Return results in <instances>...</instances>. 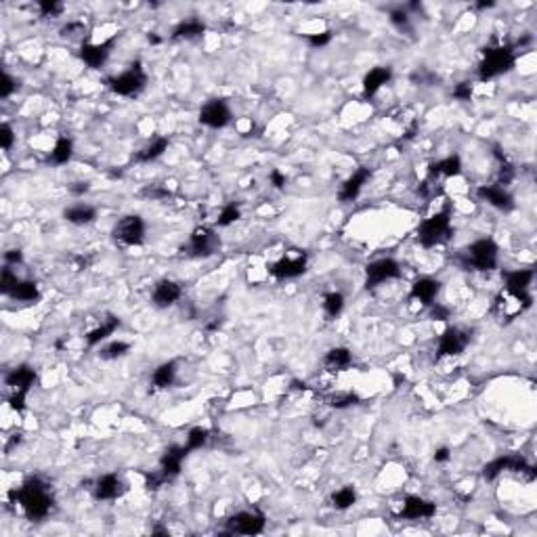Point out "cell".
<instances>
[{
    "instance_id": "1",
    "label": "cell",
    "mask_w": 537,
    "mask_h": 537,
    "mask_svg": "<svg viewBox=\"0 0 537 537\" xmlns=\"http://www.w3.org/2000/svg\"><path fill=\"white\" fill-rule=\"evenodd\" d=\"M11 498L19 502L21 510L25 512V517L29 521H42L50 515L53 510V494L50 487L40 479V477H29L21 483V487H17L15 491H11Z\"/></svg>"
},
{
    "instance_id": "2",
    "label": "cell",
    "mask_w": 537,
    "mask_h": 537,
    "mask_svg": "<svg viewBox=\"0 0 537 537\" xmlns=\"http://www.w3.org/2000/svg\"><path fill=\"white\" fill-rule=\"evenodd\" d=\"M498 260H500V248L491 237H481L473 242L456 256V263L464 271H481V273L494 271L498 267Z\"/></svg>"
},
{
    "instance_id": "3",
    "label": "cell",
    "mask_w": 537,
    "mask_h": 537,
    "mask_svg": "<svg viewBox=\"0 0 537 537\" xmlns=\"http://www.w3.org/2000/svg\"><path fill=\"white\" fill-rule=\"evenodd\" d=\"M454 235V225H452V214H449V208L424 218L416 231V237H418V244L422 248H437V246H443L452 239Z\"/></svg>"
},
{
    "instance_id": "4",
    "label": "cell",
    "mask_w": 537,
    "mask_h": 537,
    "mask_svg": "<svg viewBox=\"0 0 537 537\" xmlns=\"http://www.w3.org/2000/svg\"><path fill=\"white\" fill-rule=\"evenodd\" d=\"M515 61H517L515 46H510V44L489 46L483 50V61L479 63V78L485 82V80L504 76L515 67Z\"/></svg>"
},
{
    "instance_id": "5",
    "label": "cell",
    "mask_w": 537,
    "mask_h": 537,
    "mask_svg": "<svg viewBox=\"0 0 537 537\" xmlns=\"http://www.w3.org/2000/svg\"><path fill=\"white\" fill-rule=\"evenodd\" d=\"M107 86L113 95L120 97H139L147 86V71L143 69L141 61L130 63V67L118 76L107 78Z\"/></svg>"
},
{
    "instance_id": "6",
    "label": "cell",
    "mask_w": 537,
    "mask_h": 537,
    "mask_svg": "<svg viewBox=\"0 0 537 537\" xmlns=\"http://www.w3.org/2000/svg\"><path fill=\"white\" fill-rule=\"evenodd\" d=\"M536 273L531 269H515V271H504L502 279H504V292L506 296H510L515 302H519V307L523 311H527L533 305V296H531V284H533Z\"/></svg>"
},
{
    "instance_id": "7",
    "label": "cell",
    "mask_w": 537,
    "mask_h": 537,
    "mask_svg": "<svg viewBox=\"0 0 537 537\" xmlns=\"http://www.w3.org/2000/svg\"><path fill=\"white\" fill-rule=\"evenodd\" d=\"M221 250V237L208 225H200L191 231L189 242L183 246V254L187 258H210Z\"/></svg>"
},
{
    "instance_id": "8",
    "label": "cell",
    "mask_w": 537,
    "mask_h": 537,
    "mask_svg": "<svg viewBox=\"0 0 537 537\" xmlns=\"http://www.w3.org/2000/svg\"><path fill=\"white\" fill-rule=\"evenodd\" d=\"M145 231H147V225H145L143 216L126 214L113 225L111 235H113L116 244H120L124 248H139L145 244Z\"/></svg>"
},
{
    "instance_id": "9",
    "label": "cell",
    "mask_w": 537,
    "mask_h": 537,
    "mask_svg": "<svg viewBox=\"0 0 537 537\" xmlns=\"http://www.w3.org/2000/svg\"><path fill=\"white\" fill-rule=\"evenodd\" d=\"M504 473H515V475H527V481H533L536 479V470L533 466L527 464V460L519 454H512V456H500L491 462H487L483 466V479L485 481H496L500 475Z\"/></svg>"
},
{
    "instance_id": "10",
    "label": "cell",
    "mask_w": 537,
    "mask_h": 537,
    "mask_svg": "<svg viewBox=\"0 0 537 537\" xmlns=\"http://www.w3.org/2000/svg\"><path fill=\"white\" fill-rule=\"evenodd\" d=\"M307 267H309V254L305 250H292L284 254L279 260H275L269 267V273L275 279H296L307 273Z\"/></svg>"
},
{
    "instance_id": "11",
    "label": "cell",
    "mask_w": 537,
    "mask_h": 537,
    "mask_svg": "<svg viewBox=\"0 0 537 537\" xmlns=\"http://www.w3.org/2000/svg\"><path fill=\"white\" fill-rule=\"evenodd\" d=\"M267 519L258 510H244L227 519V533L229 536H258L265 531Z\"/></svg>"
},
{
    "instance_id": "12",
    "label": "cell",
    "mask_w": 537,
    "mask_h": 537,
    "mask_svg": "<svg viewBox=\"0 0 537 537\" xmlns=\"http://www.w3.org/2000/svg\"><path fill=\"white\" fill-rule=\"evenodd\" d=\"M401 277V265L395 258H378L365 267V288L374 290L382 286L384 281L399 279Z\"/></svg>"
},
{
    "instance_id": "13",
    "label": "cell",
    "mask_w": 537,
    "mask_h": 537,
    "mask_svg": "<svg viewBox=\"0 0 537 537\" xmlns=\"http://www.w3.org/2000/svg\"><path fill=\"white\" fill-rule=\"evenodd\" d=\"M197 120H200V124H204L212 130H218L231 122V109L225 99H210L208 103L202 105Z\"/></svg>"
},
{
    "instance_id": "14",
    "label": "cell",
    "mask_w": 537,
    "mask_h": 537,
    "mask_svg": "<svg viewBox=\"0 0 537 537\" xmlns=\"http://www.w3.org/2000/svg\"><path fill=\"white\" fill-rule=\"evenodd\" d=\"M470 342V332H466L464 328H447L437 344V359L441 357H456L462 355L464 349Z\"/></svg>"
},
{
    "instance_id": "15",
    "label": "cell",
    "mask_w": 537,
    "mask_h": 537,
    "mask_svg": "<svg viewBox=\"0 0 537 537\" xmlns=\"http://www.w3.org/2000/svg\"><path fill=\"white\" fill-rule=\"evenodd\" d=\"M370 179H372V170L365 168V166H359V168L340 185V189H338V202H340V204H351V202H355V200L361 195V191H363V187L368 185Z\"/></svg>"
},
{
    "instance_id": "16",
    "label": "cell",
    "mask_w": 537,
    "mask_h": 537,
    "mask_svg": "<svg viewBox=\"0 0 537 537\" xmlns=\"http://www.w3.org/2000/svg\"><path fill=\"white\" fill-rule=\"evenodd\" d=\"M435 515H437V504H433L431 500L418 498V496H410V498H405V502L401 506L399 519H405V521H426V519H433Z\"/></svg>"
},
{
    "instance_id": "17",
    "label": "cell",
    "mask_w": 537,
    "mask_h": 537,
    "mask_svg": "<svg viewBox=\"0 0 537 537\" xmlns=\"http://www.w3.org/2000/svg\"><path fill=\"white\" fill-rule=\"evenodd\" d=\"M183 296V288L181 284H176L174 279H160L155 286H153V292H151V302L153 307L158 309H168L172 305H176Z\"/></svg>"
},
{
    "instance_id": "18",
    "label": "cell",
    "mask_w": 537,
    "mask_h": 537,
    "mask_svg": "<svg viewBox=\"0 0 537 537\" xmlns=\"http://www.w3.org/2000/svg\"><path fill=\"white\" fill-rule=\"evenodd\" d=\"M477 195H479L483 202H487L489 206H494V208H498V210H502V212L515 210V197H512V193H510L506 187H502V185H483V187L477 189Z\"/></svg>"
},
{
    "instance_id": "19",
    "label": "cell",
    "mask_w": 537,
    "mask_h": 537,
    "mask_svg": "<svg viewBox=\"0 0 537 537\" xmlns=\"http://www.w3.org/2000/svg\"><path fill=\"white\" fill-rule=\"evenodd\" d=\"M111 46H113V38H109V40H105V42H99V44L84 42V44L80 46V59H82L90 69H99V67H103L105 61L109 59Z\"/></svg>"
},
{
    "instance_id": "20",
    "label": "cell",
    "mask_w": 537,
    "mask_h": 537,
    "mask_svg": "<svg viewBox=\"0 0 537 537\" xmlns=\"http://www.w3.org/2000/svg\"><path fill=\"white\" fill-rule=\"evenodd\" d=\"M187 456H189V452L185 449V445H170L164 452V456L160 458V473L168 481L176 479L183 470V462H185Z\"/></svg>"
},
{
    "instance_id": "21",
    "label": "cell",
    "mask_w": 537,
    "mask_h": 537,
    "mask_svg": "<svg viewBox=\"0 0 537 537\" xmlns=\"http://www.w3.org/2000/svg\"><path fill=\"white\" fill-rule=\"evenodd\" d=\"M441 292V281L439 279H433V277H420L414 281L412 290H410V298L412 300H420L424 307H431L437 296Z\"/></svg>"
},
{
    "instance_id": "22",
    "label": "cell",
    "mask_w": 537,
    "mask_h": 537,
    "mask_svg": "<svg viewBox=\"0 0 537 537\" xmlns=\"http://www.w3.org/2000/svg\"><path fill=\"white\" fill-rule=\"evenodd\" d=\"M36 370L27 363H21L17 368H13L6 376H4V384L13 391H23V393H29V389L34 386L36 382Z\"/></svg>"
},
{
    "instance_id": "23",
    "label": "cell",
    "mask_w": 537,
    "mask_h": 537,
    "mask_svg": "<svg viewBox=\"0 0 537 537\" xmlns=\"http://www.w3.org/2000/svg\"><path fill=\"white\" fill-rule=\"evenodd\" d=\"M124 494V483L118 475L109 473V475H103L97 479L95 483V498L99 502H111V500H118L120 496Z\"/></svg>"
},
{
    "instance_id": "24",
    "label": "cell",
    "mask_w": 537,
    "mask_h": 537,
    "mask_svg": "<svg viewBox=\"0 0 537 537\" xmlns=\"http://www.w3.org/2000/svg\"><path fill=\"white\" fill-rule=\"evenodd\" d=\"M63 221L69 225H76V227H86L97 221V208L90 204H84V202L67 206L63 210Z\"/></svg>"
},
{
    "instance_id": "25",
    "label": "cell",
    "mask_w": 537,
    "mask_h": 537,
    "mask_svg": "<svg viewBox=\"0 0 537 537\" xmlns=\"http://www.w3.org/2000/svg\"><path fill=\"white\" fill-rule=\"evenodd\" d=\"M206 34V23L197 17L183 19L174 25L170 40H197Z\"/></svg>"
},
{
    "instance_id": "26",
    "label": "cell",
    "mask_w": 537,
    "mask_h": 537,
    "mask_svg": "<svg viewBox=\"0 0 537 537\" xmlns=\"http://www.w3.org/2000/svg\"><path fill=\"white\" fill-rule=\"evenodd\" d=\"M393 78V67L389 65H378L374 69H370L363 78V95L365 97H374L384 84H389Z\"/></svg>"
},
{
    "instance_id": "27",
    "label": "cell",
    "mask_w": 537,
    "mask_h": 537,
    "mask_svg": "<svg viewBox=\"0 0 537 537\" xmlns=\"http://www.w3.org/2000/svg\"><path fill=\"white\" fill-rule=\"evenodd\" d=\"M118 328H120V317H116L113 313H107L105 319H101V323H99L97 328H92V330L84 336V340H86L88 347H97V344H101L103 340H107Z\"/></svg>"
},
{
    "instance_id": "28",
    "label": "cell",
    "mask_w": 537,
    "mask_h": 537,
    "mask_svg": "<svg viewBox=\"0 0 537 537\" xmlns=\"http://www.w3.org/2000/svg\"><path fill=\"white\" fill-rule=\"evenodd\" d=\"M353 365V353L344 347H334L326 353L323 357V368L332 374L336 372H344Z\"/></svg>"
},
{
    "instance_id": "29",
    "label": "cell",
    "mask_w": 537,
    "mask_h": 537,
    "mask_svg": "<svg viewBox=\"0 0 537 537\" xmlns=\"http://www.w3.org/2000/svg\"><path fill=\"white\" fill-rule=\"evenodd\" d=\"M176 361H164L160 363L151 374V389L153 391H166L176 382Z\"/></svg>"
},
{
    "instance_id": "30",
    "label": "cell",
    "mask_w": 537,
    "mask_h": 537,
    "mask_svg": "<svg viewBox=\"0 0 537 537\" xmlns=\"http://www.w3.org/2000/svg\"><path fill=\"white\" fill-rule=\"evenodd\" d=\"M170 147V141L166 137H155L151 139L145 147H141L134 155V162H141V164H149V162H155L160 160Z\"/></svg>"
},
{
    "instance_id": "31",
    "label": "cell",
    "mask_w": 537,
    "mask_h": 537,
    "mask_svg": "<svg viewBox=\"0 0 537 537\" xmlns=\"http://www.w3.org/2000/svg\"><path fill=\"white\" fill-rule=\"evenodd\" d=\"M74 158V141L69 137H59L46 158L48 164L53 166H65Z\"/></svg>"
},
{
    "instance_id": "32",
    "label": "cell",
    "mask_w": 537,
    "mask_h": 537,
    "mask_svg": "<svg viewBox=\"0 0 537 537\" xmlns=\"http://www.w3.org/2000/svg\"><path fill=\"white\" fill-rule=\"evenodd\" d=\"M431 170V179H437V176H458L462 174V160L460 155H447L439 162H433L428 166Z\"/></svg>"
},
{
    "instance_id": "33",
    "label": "cell",
    "mask_w": 537,
    "mask_h": 537,
    "mask_svg": "<svg viewBox=\"0 0 537 537\" xmlns=\"http://www.w3.org/2000/svg\"><path fill=\"white\" fill-rule=\"evenodd\" d=\"M8 298L19 300V302H36V300H40L38 284L29 281V279H19V284L11 290Z\"/></svg>"
},
{
    "instance_id": "34",
    "label": "cell",
    "mask_w": 537,
    "mask_h": 537,
    "mask_svg": "<svg viewBox=\"0 0 537 537\" xmlns=\"http://www.w3.org/2000/svg\"><path fill=\"white\" fill-rule=\"evenodd\" d=\"M210 431L204 428V426H193L189 433H187V441H185V449L191 454V452H197L202 447H206L210 443Z\"/></svg>"
},
{
    "instance_id": "35",
    "label": "cell",
    "mask_w": 537,
    "mask_h": 537,
    "mask_svg": "<svg viewBox=\"0 0 537 537\" xmlns=\"http://www.w3.org/2000/svg\"><path fill=\"white\" fill-rule=\"evenodd\" d=\"M355 502H357V491L351 485H347V487L332 494V506L336 510H349V508L355 506Z\"/></svg>"
},
{
    "instance_id": "36",
    "label": "cell",
    "mask_w": 537,
    "mask_h": 537,
    "mask_svg": "<svg viewBox=\"0 0 537 537\" xmlns=\"http://www.w3.org/2000/svg\"><path fill=\"white\" fill-rule=\"evenodd\" d=\"M344 305H347V300L340 292H328L323 296V311L330 319L340 317V313L344 311Z\"/></svg>"
},
{
    "instance_id": "37",
    "label": "cell",
    "mask_w": 537,
    "mask_h": 537,
    "mask_svg": "<svg viewBox=\"0 0 537 537\" xmlns=\"http://www.w3.org/2000/svg\"><path fill=\"white\" fill-rule=\"evenodd\" d=\"M328 405L334 407V410H347L351 405H357L359 403V397L353 393V391H336L332 395H328Z\"/></svg>"
},
{
    "instance_id": "38",
    "label": "cell",
    "mask_w": 537,
    "mask_h": 537,
    "mask_svg": "<svg viewBox=\"0 0 537 537\" xmlns=\"http://www.w3.org/2000/svg\"><path fill=\"white\" fill-rule=\"evenodd\" d=\"M128 351H130V344H128V342H124V340L109 342L107 347H103V349L99 351V359H103V361H113V359L124 357Z\"/></svg>"
},
{
    "instance_id": "39",
    "label": "cell",
    "mask_w": 537,
    "mask_h": 537,
    "mask_svg": "<svg viewBox=\"0 0 537 537\" xmlns=\"http://www.w3.org/2000/svg\"><path fill=\"white\" fill-rule=\"evenodd\" d=\"M239 218H242L239 204L237 202H229L227 206H223V210H221V214L216 218V227H229V225H233Z\"/></svg>"
},
{
    "instance_id": "40",
    "label": "cell",
    "mask_w": 537,
    "mask_h": 537,
    "mask_svg": "<svg viewBox=\"0 0 537 537\" xmlns=\"http://www.w3.org/2000/svg\"><path fill=\"white\" fill-rule=\"evenodd\" d=\"M36 6L40 17H59L63 13V2L59 0H40Z\"/></svg>"
},
{
    "instance_id": "41",
    "label": "cell",
    "mask_w": 537,
    "mask_h": 537,
    "mask_svg": "<svg viewBox=\"0 0 537 537\" xmlns=\"http://www.w3.org/2000/svg\"><path fill=\"white\" fill-rule=\"evenodd\" d=\"M141 195L147 197V200H166V197H170L172 193H170V189H166L164 185L153 183V185L143 187V189H141Z\"/></svg>"
},
{
    "instance_id": "42",
    "label": "cell",
    "mask_w": 537,
    "mask_h": 537,
    "mask_svg": "<svg viewBox=\"0 0 537 537\" xmlns=\"http://www.w3.org/2000/svg\"><path fill=\"white\" fill-rule=\"evenodd\" d=\"M17 284H19V277L13 273V269H11V267L2 269V275H0V292H2L4 296H8L11 290H13Z\"/></svg>"
},
{
    "instance_id": "43",
    "label": "cell",
    "mask_w": 537,
    "mask_h": 537,
    "mask_svg": "<svg viewBox=\"0 0 537 537\" xmlns=\"http://www.w3.org/2000/svg\"><path fill=\"white\" fill-rule=\"evenodd\" d=\"M17 88H19V82L8 71H2V78H0V99H8Z\"/></svg>"
},
{
    "instance_id": "44",
    "label": "cell",
    "mask_w": 537,
    "mask_h": 537,
    "mask_svg": "<svg viewBox=\"0 0 537 537\" xmlns=\"http://www.w3.org/2000/svg\"><path fill=\"white\" fill-rule=\"evenodd\" d=\"M305 40H307L309 46H313V48H323V46H328V44L332 42V32L326 29V32H317V34H307Z\"/></svg>"
},
{
    "instance_id": "45",
    "label": "cell",
    "mask_w": 537,
    "mask_h": 537,
    "mask_svg": "<svg viewBox=\"0 0 537 537\" xmlns=\"http://www.w3.org/2000/svg\"><path fill=\"white\" fill-rule=\"evenodd\" d=\"M15 132H13V128H11V124H2L0 126V145H2V151H11V147L15 145Z\"/></svg>"
},
{
    "instance_id": "46",
    "label": "cell",
    "mask_w": 537,
    "mask_h": 537,
    "mask_svg": "<svg viewBox=\"0 0 537 537\" xmlns=\"http://www.w3.org/2000/svg\"><path fill=\"white\" fill-rule=\"evenodd\" d=\"M166 483H170V481H168L160 470H155V473H151V475H149V473L145 475V487H147L149 491H155V489L164 487Z\"/></svg>"
},
{
    "instance_id": "47",
    "label": "cell",
    "mask_w": 537,
    "mask_h": 537,
    "mask_svg": "<svg viewBox=\"0 0 537 537\" xmlns=\"http://www.w3.org/2000/svg\"><path fill=\"white\" fill-rule=\"evenodd\" d=\"M473 82H460L456 84V88L452 90V95L458 99V101H470L473 99Z\"/></svg>"
},
{
    "instance_id": "48",
    "label": "cell",
    "mask_w": 537,
    "mask_h": 537,
    "mask_svg": "<svg viewBox=\"0 0 537 537\" xmlns=\"http://www.w3.org/2000/svg\"><path fill=\"white\" fill-rule=\"evenodd\" d=\"M27 395L29 393H23V391H13V395L8 397V405H11V410H15V412H23L25 410V401H27Z\"/></svg>"
},
{
    "instance_id": "49",
    "label": "cell",
    "mask_w": 537,
    "mask_h": 537,
    "mask_svg": "<svg viewBox=\"0 0 537 537\" xmlns=\"http://www.w3.org/2000/svg\"><path fill=\"white\" fill-rule=\"evenodd\" d=\"M391 23L393 25H397V27H407L410 25V15H407V11L405 8H395V11H391Z\"/></svg>"
},
{
    "instance_id": "50",
    "label": "cell",
    "mask_w": 537,
    "mask_h": 537,
    "mask_svg": "<svg viewBox=\"0 0 537 537\" xmlns=\"http://www.w3.org/2000/svg\"><path fill=\"white\" fill-rule=\"evenodd\" d=\"M515 179V166L506 162V158L502 160V166H500V183L498 185H508L510 181Z\"/></svg>"
},
{
    "instance_id": "51",
    "label": "cell",
    "mask_w": 537,
    "mask_h": 537,
    "mask_svg": "<svg viewBox=\"0 0 537 537\" xmlns=\"http://www.w3.org/2000/svg\"><path fill=\"white\" fill-rule=\"evenodd\" d=\"M269 183H271L275 189H284L286 183H288V176H286L279 168H273V170L269 172Z\"/></svg>"
},
{
    "instance_id": "52",
    "label": "cell",
    "mask_w": 537,
    "mask_h": 537,
    "mask_svg": "<svg viewBox=\"0 0 537 537\" xmlns=\"http://www.w3.org/2000/svg\"><path fill=\"white\" fill-rule=\"evenodd\" d=\"M449 309L447 307H441V305H431V317L435 319V321H447L449 319Z\"/></svg>"
},
{
    "instance_id": "53",
    "label": "cell",
    "mask_w": 537,
    "mask_h": 537,
    "mask_svg": "<svg viewBox=\"0 0 537 537\" xmlns=\"http://www.w3.org/2000/svg\"><path fill=\"white\" fill-rule=\"evenodd\" d=\"M90 191V183L88 181H78V183H71L69 185V193L76 195V197H82L84 193Z\"/></svg>"
},
{
    "instance_id": "54",
    "label": "cell",
    "mask_w": 537,
    "mask_h": 537,
    "mask_svg": "<svg viewBox=\"0 0 537 537\" xmlns=\"http://www.w3.org/2000/svg\"><path fill=\"white\" fill-rule=\"evenodd\" d=\"M4 263H6V267H11V265H21V263H23V252H21V250H6V252H4Z\"/></svg>"
},
{
    "instance_id": "55",
    "label": "cell",
    "mask_w": 537,
    "mask_h": 537,
    "mask_svg": "<svg viewBox=\"0 0 537 537\" xmlns=\"http://www.w3.org/2000/svg\"><path fill=\"white\" fill-rule=\"evenodd\" d=\"M74 32H80V34H82V32H84V25H82V23H78V21H71V23H67V25L61 29V36H63V38H67V36H76Z\"/></svg>"
},
{
    "instance_id": "56",
    "label": "cell",
    "mask_w": 537,
    "mask_h": 537,
    "mask_svg": "<svg viewBox=\"0 0 537 537\" xmlns=\"http://www.w3.org/2000/svg\"><path fill=\"white\" fill-rule=\"evenodd\" d=\"M449 458H452V449H449V447H439V449L435 452V462H439V464L447 462Z\"/></svg>"
},
{
    "instance_id": "57",
    "label": "cell",
    "mask_w": 537,
    "mask_h": 537,
    "mask_svg": "<svg viewBox=\"0 0 537 537\" xmlns=\"http://www.w3.org/2000/svg\"><path fill=\"white\" fill-rule=\"evenodd\" d=\"M149 42H151V44H160V42H162V38H158L155 34H149Z\"/></svg>"
},
{
    "instance_id": "58",
    "label": "cell",
    "mask_w": 537,
    "mask_h": 537,
    "mask_svg": "<svg viewBox=\"0 0 537 537\" xmlns=\"http://www.w3.org/2000/svg\"><path fill=\"white\" fill-rule=\"evenodd\" d=\"M479 8H489V6H494V2H481V4H477Z\"/></svg>"
}]
</instances>
